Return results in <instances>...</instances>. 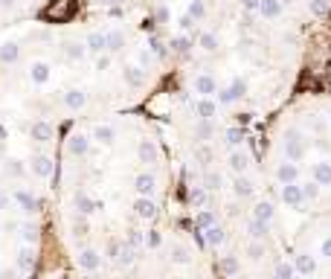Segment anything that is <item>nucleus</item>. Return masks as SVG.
<instances>
[{
	"label": "nucleus",
	"mask_w": 331,
	"mask_h": 279,
	"mask_svg": "<svg viewBox=\"0 0 331 279\" xmlns=\"http://www.w3.org/2000/svg\"><path fill=\"white\" fill-rule=\"evenodd\" d=\"M134 210H137V213H139L142 218H154V210H157V207H154V201H148V198H139V201L134 204Z\"/></svg>",
	"instance_id": "5"
},
{
	"label": "nucleus",
	"mask_w": 331,
	"mask_h": 279,
	"mask_svg": "<svg viewBox=\"0 0 331 279\" xmlns=\"http://www.w3.org/2000/svg\"><path fill=\"white\" fill-rule=\"evenodd\" d=\"M276 277H279V279H291V277H294V268H291V265H279Z\"/></svg>",
	"instance_id": "14"
},
{
	"label": "nucleus",
	"mask_w": 331,
	"mask_h": 279,
	"mask_svg": "<svg viewBox=\"0 0 331 279\" xmlns=\"http://www.w3.org/2000/svg\"><path fill=\"white\" fill-rule=\"evenodd\" d=\"M250 233H253V239H262V236L267 233V221L253 218V221H250Z\"/></svg>",
	"instance_id": "8"
},
{
	"label": "nucleus",
	"mask_w": 331,
	"mask_h": 279,
	"mask_svg": "<svg viewBox=\"0 0 331 279\" xmlns=\"http://www.w3.org/2000/svg\"><path fill=\"white\" fill-rule=\"evenodd\" d=\"M256 218H259V221H270V218H273V207H270V204H259V207H256Z\"/></svg>",
	"instance_id": "11"
},
{
	"label": "nucleus",
	"mask_w": 331,
	"mask_h": 279,
	"mask_svg": "<svg viewBox=\"0 0 331 279\" xmlns=\"http://www.w3.org/2000/svg\"><path fill=\"white\" fill-rule=\"evenodd\" d=\"M18 268H21V271H29V268H32V250H24V253H21Z\"/></svg>",
	"instance_id": "13"
},
{
	"label": "nucleus",
	"mask_w": 331,
	"mask_h": 279,
	"mask_svg": "<svg viewBox=\"0 0 331 279\" xmlns=\"http://www.w3.org/2000/svg\"><path fill=\"white\" fill-rule=\"evenodd\" d=\"M297 271L299 274H314V259L311 256H297Z\"/></svg>",
	"instance_id": "6"
},
{
	"label": "nucleus",
	"mask_w": 331,
	"mask_h": 279,
	"mask_svg": "<svg viewBox=\"0 0 331 279\" xmlns=\"http://www.w3.org/2000/svg\"><path fill=\"white\" fill-rule=\"evenodd\" d=\"M235 195H241V198L253 195V184H250L247 178H238V181H235Z\"/></svg>",
	"instance_id": "7"
},
{
	"label": "nucleus",
	"mask_w": 331,
	"mask_h": 279,
	"mask_svg": "<svg viewBox=\"0 0 331 279\" xmlns=\"http://www.w3.org/2000/svg\"><path fill=\"white\" fill-rule=\"evenodd\" d=\"M323 256H329V259H331V239H329V242H323Z\"/></svg>",
	"instance_id": "19"
},
{
	"label": "nucleus",
	"mask_w": 331,
	"mask_h": 279,
	"mask_svg": "<svg viewBox=\"0 0 331 279\" xmlns=\"http://www.w3.org/2000/svg\"><path fill=\"white\" fill-rule=\"evenodd\" d=\"M212 221H215V218H212V213H200V216H198L200 227H212Z\"/></svg>",
	"instance_id": "16"
},
{
	"label": "nucleus",
	"mask_w": 331,
	"mask_h": 279,
	"mask_svg": "<svg viewBox=\"0 0 331 279\" xmlns=\"http://www.w3.org/2000/svg\"><path fill=\"white\" fill-rule=\"evenodd\" d=\"M79 265H82L84 271H96V268H99V253H96V250H84V253L79 256Z\"/></svg>",
	"instance_id": "2"
},
{
	"label": "nucleus",
	"mask_w": 331,
	"mask_h": 279,
	"mask_svg": "<svg viewBox=\"0 0 331 279\" xmlns=\"http://www.w3.org/2000/svg\"><path fill=\"white\" fill-rule=\"evenodd\" d=\"M137 192H139L142 198H148V195L154 192V178H151V175H139V178H137Z\"/></svg>",
	"instance_id": "4"
},
{
	"label": "nucleus",
	"mask_w": 331,
	"mask_h": 279,
	"mask_svg": "<svg viewBox=\"0 0 331 279\" xmlns=\"http://www.w3.org/2000/svg\"><path fill=\"white\" fill-rule=\"evenodd\" d=\"M148 248H160V233H151L148 236Z\"/></svg>",
	"instance_id": "18"
},
{
	"label": "nucleus",
	"mask_w": 331,
	"mask_h": 279,
	"mask_svg": "<svg viewBox=\"0 0 331 279\" xmlns=\"http://www.w3.org/2000/svg\"><path fill=\"white\" fill-rule=\"evenodd\" d=\"M276 178L282 181V186H285V184H294V181H297V166H291V163L279 166V169H276Z\"/></svg>",
	"instance_id": "3"
},
{
	"label": "nucleus",
	"mask_w": 331,
	"mask_h": 279,
	"mask_svg": "<svg viewBox=\"0 0 331 279\" xmlns=\"http://www.w3.org/2000/svg\"><path fill=\"white\" fill-rule=\"evenodd\" d=\"M206 184H209V189H218V186H221V178H218V175H209Z\"/></svg>",
	"instance_id": "17"
},
{
	"label": "nucleus",
	"mask_w": 331,
	"mask_h": 279,
	"mask_svg": "<svg viewBox=\"0 0 331 279\" xmlns=\"http://www.w3.org/2000/svg\"><path fill=\"white\" fill-rule=\"evenodd\" d=\"M230 163H232V169H235V172H244V169H247V157L241 155V152H235V155L230 157Z\"/></svg>",
	"instance_id": "12"
},
{
	"label": "nucleus",
	"mask_w": 331,
	"mask_h": 279,
	"mask_svg": "<svg viewBox=\"0 0 331 279\" xmlns=\"http://www.w3.org/2000/svg\"><path fill=\"white\" fill-rule=\"evenodd\" d=\"M6 207H9V198H6V195H0V210H6Z\"/></svg>",
	"instance_id": "20"
},
{
	"label": "nucleus",
	"mask_w": 331,
	"mask_h": 279,
	"mask_svg": "<svg viewBox=\"0 0 331 279\" xmlns=\"http://www.w3.org/2000/svg\"><path fill=\"white\" fill-rule=\"evenodd\" d=\"M282 198H285V204H291V207H299V204L305 201V195H302V189H299L297 184L282 186Z\"/></svg>",
	"instance_id": "1"
},
{
	"label": "nucleus",
	"mask_w": 331,
	"mask_h": 279,
	"mask_svg": "<svg viewBox=\"0 0 331 279\" xmlns=\"http://www.w3.org/2000/svg\"><path fill=\"white\" fill-rule=\"evenodd\" d=\"M206 242H209V245H221V242H224V230H221V227H209V230H206Z\"/></svg>",
	"instance_id": "9"
},
{
	"label": "nucleus",
	"mask_w": 331,
	"mask_h": 279,
	"mask_svg": "<svg viewBox=\"0 0 331 279\" xmlns=\"http://www.w3.org/2000/svg\"><path fill=\"white\" fill-rule=\"evenodd\" d=\"M314 175H317V181H320V184H331V166H326V163H323V166H317V169H314Z\"/></svg>",
	"instance_id": "10"
},
{
	"label": "nucleus",
	"mask_w": 331,
	"mask_h": 279,
	"mask_svg": "<svg viewBox=\"0 0 331 279\" xmlns=\"http://www.w3.org/2000/svg\"><path fill=\"white\" fill-rule=\"evenodd\" d=\"M317 192H320L317 184H305V186H302V195H305V198H317Z\"/></svg>",
	"instance_id": "15"
}]
</instances>
